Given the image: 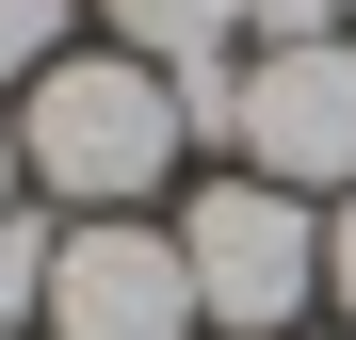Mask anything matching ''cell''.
I'll list each match as a JSON object with an SVG mask.
<instances>
[{
    "instance_id": "1",
    "label": "cell",
    "mask_w": 356,
    "mask_h": 340,
    "mask_svg": "<svg viewBox=\"0 0 356 340\" xmlns=\"http://www.w3.org/2000/svg\"><path fill=\"white\" fill-rule=\"evenodd\" d=\"M178 146H195V130H178V81L130 65V49H65V65L33 81V113H17V162H33L65 211H130V195H162Z\"/></svg>"
},
{
    "instance_id": "2",
    "label": "cell",
    "mask_w": 356,
    "mask_h": 340,
    "mask_svg": "<svg viewBox=\"0 0 356 340\" xmlns=\"http://www.w3.org/2000/svg\"><path fill=\"white\" fill-rule=\"evenodd\" d=\"M178 259H195V324L227 340H291L324 292V211L275 195V179H211L195 211H178Z\"/></svg>"
},
{
    "instance_id": "3",
    "label": "cell",
    "mask_w": 356,
    "mask_h": 340,
    "mask_svg": "<svg viewBox=\"0 0 356 340\" xmlns=\"http://www.w3.org/2000/svg\"><path fill=\"white\" fill-rule=\"evenodd\" d=\"M243 179H275V195H356V33H324V49H259L243 65Z\"/></svg>"
},
{
    "instance_id": "4",
    "label": "cell",
    "mask_w": 356,
    "mask_h": 340,
    "mask_svg": "<svg viewBox=\"0 0 356 340\" xmlns=\"http://www.w3.org/2000/svg\"><path fill=\"white\" fill-rule=\"evenodd\" d=\"M49 340H195V259H178V227H130V211L65 227V259H49Z\"/></svg>"
},
{
    "instance_id": "5",
    "label": "cell",
    "mask_w": 356,
    "mask_h": 340,
    "mask_svg": "<svg viewBox=\"0 0 356 340\" xmlns=\"http://www.w3.org/2000/svg\"><path fill=\"white\" fill-rule=\"evenodd\" d=\"M113 17V49H130V65H227V33H243V0H97Z\"/></svg>"
},
{
    "instance_id": "6",
    "label": "cell",
    "mask_w": 356,
    "mask_h": 340,
    "mask_svg": "<svg viewBox=\"0 0 356 340\" xmlns=\"http://www.w3.org/2000/svg\"><path fill=\"white\" fill-rule=\"evenodd\" d=\"M49 259H65V227L0 211V324H49Z\"/></svg>"
},
{
    "instance_id": "7",
    "label": "cell",
    "mask_w": 356,
    "mask_h": 340,
    "mask_svg": "<svg viewBox=\"0 0 356 340\" xmlns=\"http://www.w3.org/2000/svg\"><path fill=\"white\" fill-rule=\"evenodd\" d=\"M65 17L81 0H0V81H49L65 65Z\"/></svg>"
},
{
    "instance_id": "8",
    "label": "cell",
    "mask_w": 356,
    "mask_h": 340,
    "mask_svg": "<svg viewBox=\"0 0 356 340\" xmlns=\"http://www.w3.org/2000/svg\"><path fill=\"white\" fill-rule=\"evenodd\" d=\"M243 33H259V49H324V33H340V0H243Z\"/></svg>"
},
{
    "instance_id": "9",
    "label": "cell",
    "mask_w": 356,
    "mask_h": 340,
    "mask_svg": "<svg viewBox=\"0 0 356 340\" xmlns=\"http://www.w3.org/2000/svg\"><path fill=\"white\" fill-rule=\"evenodd\" d=\"M324 292H340V308H356V195H340V211H324Z\"/></svg>"
},
{
    "instance_id": "10",
    "label": "cell",
    "mask_w": 356,
    "mask_h": 340,
    "mask_svg": "<svg viewBox=\"0 0 356 340\" xmlns=\"http://www.w3.org/2000/svg\"><path fill=\"white\" fill-rule=\"evenodd\" d=\"M0 211H17V130H0Z\"/></svg>"
},
{
    "instance_id": "11",
    "label": "cell",
    "mask_w": 356,
    "mask_h": 340,
    "mask_svg": "<svg viewBox=\"0 0 356 340\" xmlns=\"http://www.w3.org/2000/svg\"><path fill=\"white\" fill-rule=\"evenodd\" d=\"M340 17H356V0H340Z\"/></svg>"
}]
</instances>
